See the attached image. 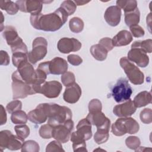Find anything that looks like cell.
Here are the masks:
<instances>
[{
    "label": "cell",
    "mask_w": 152,
    "mask_h": 152,
    "mask_svg": "<svg viewBox=\"0 0 152 152\" xmlns=\"http://www.w3.org/2000/svg\"><path fill=\"white\" fill-rule=\"evenodd\" d=\"M1 31H2L3 29L4 28V27L3 26V22H4V15L2 12H1Z\"/></svg>",
    "instance_id": "obj_51"
},
{
    "label": "cell",
    "mask_w": 152,
    "mask_h": 152,
    "mask_svg": "<svg viewBox=\"0 0 152 152\" xmlns=\"http://www.w3.org/2000/svg\"><path fill=\"white\" fill-rule=\"evenodd\" d=\"M48 42L43 37L35 38L32 43V50L28 53V60L31 64H35L43 59L47 54Z\"/></svg>",
    "instance_id": "obj_6"
},
{
    "label": "cell",
    "mask_w": 152,
    "mask_h": 152,
    "mask_svg": "<svg viewBox=\"0 0 152 152\" xmlns=\"http://www.w3.org/2000/svg\"><path fill=\"white\" fill-rule=\"evenodd\" d=\"M15 3L17 4L20 11L30 13L31 15L40 14L43 7V2L40 1L20 0L17 1Z\"/></svg>",
    "instance_id": "obj_12"
},
{
    "label": "cell",
    "mask_w": 152,
    "mask_h": 152,
    "mask_svg": "<svg viewBox=\"0 0 152 152\" xmlns=\"http://www.w3.org/2000/svg\"><path fill=\"white\" fill-rule=\"evenodd\" d=\"M76 128L77 131L75 132L77 134L84 140L87 141L91 138V124L86 118L82 119L78 122Z\"/></svg>",
    "instance_id": "obj_22"
},
{
    "label": "cell",
    "mask_w": 152,
    "mask_h": 152,
    "mask_svg": "<svg viewBox=\"0 0 152 152\" xmlns=\"http://www.w3.org/2000/svg\"><path fill=\"white\" fill-rule=\"evenodd\" d=\"M141 121L145 124H150L152 122V110L150 108H145L140 113Z\"/></svg>",
    "instance_id": "obj_41"
},
{
    "label": "cell",
    "mask_w": 152,
    "mask_h": 152,
    "mask_svg": "<svg viewBox=\"0 0 152 152\" xmlns=\"http://www.w3.org/2000/svg\"><path fill=\"white\" fill-rule=\"evenodd\" d=\"M74 122L72 119L66 121L62 124L53 127L52 138L61 143H65L70 140L71 132L74 129Z\"/></svg>",
    "instance_id": "obj_9"
},
{
    "label": "cell",
    "mask_w": 152,
    "mask_h": 152,
    "mask_svg": "<svg viewBox=\"0 0 152 152\" xmlns=\"http://www.w3.org/2000/svg\"><path fill=\"white\" fill-rule=\"evenodd\" d=\"M46 103L48 116V124L53 127L62 124L72 119V111L69 107L54 103Z\"/></svg>",
    "instance_id": "obj_2"
},
{
    "label": "cell",
    "mask_w": 152,
    "mask_h": 152,
    "mask_svg": "<svg viewBox=\"0 0 152 152\" xmlns=\"http://www.w3.org/2000/svg\"><path fill=\"white\" fill-rule=\"evenodd\" d=\"M132 93V89L128 81L125 78L118 80L112 89V96L117 103H121L129 100Z\"/></svg>",
    "instance_id": "obj_7"
},
{
    "label": "cell",
    "mask_w": 152,
    "mask_h": 152,
    "mask_svg": "<svg viewBox=\"0 0 152 152\" xmlns=\"http://www.w3.org/2000/svg\"><path fill=\"white\" fill-rule=\"evenodd\" d=\"M62 89V86L58 81H45L40 87L39 93L49 99L58 97Z\"/></svg>",
    "instance_id": "obj_10"
},
{
    "label": "cell",
    "mask_w": 152,
    "mask_h": 152,
    "mask_svg": "<svg viewBox=\"0 0 152 152\" xmlns=\"http://www.w3.org/2000/svg\"><path fill=\"white\" fill-rule=\"evenodd\" d=\"M124 14L125 23L127 26L130 27L139 23L140 19V12L138 8L132 11L124 12Z\"/></svg>",
    "instance_id": "obj_27"
},
{
    "label": "cell",
    "mask_w": 152,
    "mask_h": 152,
    "mask_svg": "<svg viewBox=\"0 0 152 152\" xmlns=\"http://www.w3.org/2000/svg\"><path fill=\"white\" fill-rule=\"evenodd\" d=\"M14 130L19 137L26 139L30 135V128L26 124H18L14 127Z\"/></svg>",
    "instance_id": "obj_36"
},
{
    "label": "cell",
    "mask_w": 152,
    "mask_h": 152,
    "mask_svg": "<svg viewBox=\"0 0 152 152\" xmlns=\"http://www.w3.org/2000/svg\"><path fill=\"white\" fill-rule=\"evenodd\" d=\"M102 104L101 102L97 99H94L90 101L88 103L89 112L102 111Z\"/></svg>",
    "instance_id": "obj_44"
},
{
    "label": "cell",
    "mask_w": 152,
    "mask_h": 152,
    "mask_svg": "<svg viewBox=\"0 0 152 152\" xmlns=\"http://www.w3.org/2000/svg\"><path fill=\"white\" fill-rule=\"evenodd\" d=\"M126 145L130 149L135 150L141 144V141L138 137L129 136L125 140Z\"/></svg>",
    "instance_id": "obj_40"
},
{
    "label": "cell",
    "mask_w": 152,
    "mask_h": 152,
    "mask_svg": "<svg viewBox=\"0 0 152 152\" xmlns=\"http://www.w3.org/2000/svg\"><path fill=\"white\" fill-rule=\"evenodd\" d=\"M127 58L142 68L147 66L149 64L148 56L145 52L138 48H131L128 53Z\"/></svg>",
    "instance_id": "obj_15"
},
{
    "label": "cell",
    "mask_w": 152,
    "mask_h": 152,
    "mask_svg": "<svg viewBox=\"0 0 152 152\" xmlns=\"http://www.w3.org/2000/svg\"><path fill=\"white\" fill-rule=\"evenodd\" d=\"M0 8L10 15H15L19 10L17 4L11 1H0Z\"/></svg>",
    "instance_id": "obj_28"
},
{
    "label": "cell",
    "mask_w": 152,
    "mask_h": 152,
    "mask_svg": "<svg viewBox=\"0 0 152 152\" xmlns=\"http://www.w3.org/2000/svg\"><path fill=\"white\" fill-rule=\"evenodd\" d=\"M27 55L28 54L23 52H15L12 53V61L14 66L18 68L23 63L28 61Z\"/></svg>",
    "instance_id": "obj_33"
},
{
    "label": "cell",
    "mask_w": 152,
    "mask_h": 152,
    "mask_svg": "<svg viewBox=\"0 0 152 152\" xmlns=\"http://www.w3.org/2000/svg\"><path fill=\"white\" fill-rule=\"evenodd\" d=\"M137 110L132 100L130 99L125 103L116 105L113 109V113L119 118H125L131 116Z\"/></svg>",
    "instance_id": "obj_17"
},
{
    "label": "cell",
    "mask_w": 152,
    "mask_h": 152,
    "mask_svg": "<svg viewBox=\"0 0 152 152\" xmlns=\"http://www.w3.org/2000/svg\"><path fill=\"white\" fill-rule=\"evenodd\" d=\"M28 119V115L23 110H19L11 113V120L14 124H25Z\"/></svg>",
    "instance_id": "obj_30"
},
{
    "label": "cell",
    "mask_w": 152,
    "mask_h": 152,
    "mask_svg": "<svg viewBox=\"0 0 152 152\" xmlns=\"http://www.w3.org/2000/svg\"><path fill=\"white\" fill-rule=\"evenodd\" d=\"M81 43L75 38L63 37L61 39L57 44L58 50L64 54L71 52L78 51L81 48Z\"/></svg>",
    "instance_id": "obj_13"
},
{
    "label": "cell",
    "mask_w": 152,
    "mask_h": 152,
    "mask_svg": "<svg viewBox=\"0 0 152 152\" xmlns=\"http://www.w3.org/2000/svg\"><path fill=\"white\" fill-rule=\"evenodd\" d=\"M121 9L117 5L109 7L105 11L104 18L106 23L112 27L118 26L121 18Z\"/></svg>",
    "instance_id": "obj_19"
},
{
    "label": "cell",
    "mask_w": 152,
    "mask_h": 152,
    "mask_svg": "<svg viewBox=\"0 0 152 152\" xmlns=\"http://www.w3.org/2000/svg\"><path fill=\"white\" fill-rule=\"evenodd\" d=\"M20 77L25 82L32 84L34 86V83L36 80V70L32 64L28 61L23 63L20 65L16 70Z\"/></svg>",
    "instance_id": "obj_14"
},
{
    "label": "cell",
    "mask_w": 152,
    "mask_h": 152,
    "mask_svg": "<svg viewBox=\"0 0 152 152\" xmlns=\"http://www.w3.org/2000/svg\"><path fill=\"white\" fill-rule=\"evenodd\" d=\"M24 140L18 135H15L9 130H3L0 132L1 151L8 148L15 151L21 148Z\"/></svg>",
    "instance_id": "obj_8"
},
{
    "label": "cell",
    "mask_w": 152,
    "mask_h": 152,
    "mask_svg": "<svg viewBox=\"0 0 152 152\" xmlns=\"http://www.w3.org/2000/svg\"><path fill=\"white\" fill-rule=\"evenodd\" d=\"M133 40L131 33L126 30H122L119 31L112 39L113 46L120 47L129 45Z\"/></svg>",
    "instance_id": "obj_23"
},
{
    "label": "cell",
    "mask_w": 152,
    "mask_h": 152,
    "mask_svg": "<svg viewBox=\"0 0 152 152\" xmlns=\"http://www.w3.org/2000/svg\"><path fill=\"white\" fill-rule=\"evenodd\" d=\"M2 36L11 48L17 46L23 42L22 39L19 37L15 28L12 26H6L4 27Z\"/></svg>",
    "instance_id": "obj_18"
},
{
    "label": "cell",
    "mask_w": 152,
    "mask_h": 152,
    "mask_svg": "<svg viewBox=\"0 0 152 152\" xmlns=\"http://www.w3.org/2000/svg\"><path fill=\"white\" fill-rule=\"evenodd\" d=\"M151 92L143 91L139 93L134 97L133 102L136 107H141L151 103Z\"/></svg>",
    "instance_id": "obj_24"
},
{
    "label": "cell",
    "mask_w": 152,
    "mask_h": 152,
    "mask_svg": "<svg viewBox=\"0 0 152 152\" xmlns=\"http://www.w3.org/2000/svg\"><path fill=\"white\" fill-rule=\"evenodd\" d=\"M61 80L63 85L65 87H68L73 84L75 83V75L73 72L71 71H66L62 74Z\"/></svg>",
    "instance_id": "obj_39"
},
{
    "label": "cell",
    "mask_w": 152,
    "mask_h": 152,
    "mask_svg": "<svg viewBox=\"0 0 152 152\" xmlns=\"http://www.w3.org/2000/svg\"><path fill=\"white\" fill-rule=\"evenodd\" d=\"M116 5L121 9H123L124 12L132 11L138 8L137 2L135 0H118Z\"/></svg>",
    "instance_id": "obj_31"
},
{
    "label": "cell",
    "mask_w": 152,
    "mask_h": 152,
    "mask_svg": "<svg viewBox=\"0 0 152 152\" xmlns=\"http://www.w3.org/2000/svg\"><path fill=\"white\" fill-rule=\"evenodd\" d=\"M53 127L47 124L40 126L39 130L40 136L44 139H50L52 138V131Z\"/></svg>",
    "instance_id": "obj_37"
},
{
    "label": "cell",
    "mask_w": 152,
    "mask_h": 152,
    "mask_svg": "<svg viewBox=\"0 0 152 152\" xmlns=\"http://www.w3.org/2000/svg\"><path fill=\"white\" fill-rule=\"evenodd\" d=\"M0 64L1 65H4L7 66L10 64V56L8 55V53L3 50H1L0 51Z\"/></svg>",
    "instance_id": "obj_48"
},
{
    "label": "cell",
    "mask_w": 152,
    "mask_h": 152,
    "mask_svg": "<svg viewBox=\"0 0 152 152\" xmlns=\"http://www.w3.org/2000/svg\"><path fill=\"white\" fill-rule=\"evenodd\" d=\"M131 48H138L146 53H151L152 52V40L149 39L145 40L135 41L131 45Z\"/></svg>",
    "instance_id": "obj_32"
},
{
    "label": "cell",
    "mask_w": 152,
    "mask_h": 152,
    "mask_svg": "<svg viewBox=\"0 0 152 152\" xmlns=\"http://www.w3.org/2000/svg\"><path fill=\"white\" fill-rule=\"evenodd\" d=\"M81 88L80 86L74 83L73 84L66 87L63 94V98L65 102L70 104L77 103L81 96Z\"/></svg>",
    "instance_id": "obj_20"
},
{
    "label": "cell",
    "mask_w": 152,
    "mask_h": 152,
    "mask_svg": "<svg viewBox=\"0 0 152 152\" xmlns=\"http://www.w3.org/2000/svg\"><path fill=\"white\" fill-rule=\"evenodd\" d=\"M131 34L135 37H141L144 36V30L138 24L129 27Z\"/></svg>",
    "instance_id": "obj_45"
},
{
    "label": "cell",
    "mask_w": 152,
    "mask_h": 152,
    "mask_svg": "<svg viewBox=\"0 0 152 152\" xmlns=\"http://www.w3.org/2000/svg\"><path fill=\"white\" fill-rule=\"evenodd\" d=\"M84 22L79 17H75L70 19L69 21V27L70 30L74 33L81 32L84 28Z\"/></svg>",
    "instance_id": "obj_29"
},
{
    "label": "cell",
    "mask_w": 152,
    "mask_h": 152,
    "mask_svg": "<svg viewBox=\"0 0 152 152\" xmlns=\"http://www.w3.org/2000/svg\"><path fill=\"white\" fill-rule=\"evenodd\" d=\"M119 64L132 84L141 85L144 83V75L143 72L126 57L121 58Z\"/></svg>",
    "instance_id": "obj_5"
},
{
    "label": "cell",
    "mask_w": 152,
    "mask_h": 152,
    "mask_svg": "<svg viewBox=\"0 0 152 152\" xmlns=\"http://www.w3.org/2000/svg\"><path fill=\"white\" fill-rule=\"evenodd\" d=\"M90 51L93 58L99 61H104L107 58L108 52L106 49L99 43L91 46Z\"/></svg>",
    "instance_id": "obj_26"
},
{
    "label": "cell",
    "mask_w": 152,
    "mask_h": 152,
    "mask_svg": "<svg viewBox=\"0 0 152 152\" xmlns=\"http://www.w3.org/2000/svg\"><path fill=\"white\" fill-rule=\"evenodd\" d=\"M76 5H83L87 3H88L90 1H74Z\"/></svg>",
    "instance_id": "obj_50"
},
{
    "label": "cell",
    "mask_w": 152,
    "mask_h": 152,
    "mask_svg": "<svg viewBox=\"0 0 152 152\" xmlns=\"http://www.w3.org/2000/svg\"><path fill=\"white\" fill-rule=\"evenodd\" d=\"M28 119L36 124H41L45 122L48 118L46 103L39 104L34 110L27 114Z\"/></svg>",
    "instance_id": "obj_16"
},
{
    "label": "cell",
    "mask_w": 152,
    "mask_h": 152,
    "mask_svg": "<svg viewBox=\"0 0 152 152\" xmlns=\"http://www.w3.org/2000/svg\"><path fill=\"white\" fill-rule=\"evenodd\" d=\"M60 7L62 8L68 14V16L73 14L77 9V5L73 1L66 0L63 1Z\"/></svg>",
    "instance_id": "obj_38"
},
{
    "label": "cell",
    "mask_w": 152,
    "mask_h": 152,
    "mask_svg": "<svg viewBox=\"0 0 152 152\" xmlns=\"http://www.w3.org/2000/svg\"><path fill=\"white\" fill-rule=\"evenodd\" d=\"M21 149L22 152H39L40 147L36 141L27 140L24 142Z\"/></svg>",
    "instance_id": "obj_35"
},
{
    "label": "cell",
    "mask_w": 152,
    "mask_h": 152,
    "mask_svg": "<svg viewBox=\"0 0 152 152\" xmlns=\"http://www.w3.org/2000/svg\"><path fill=\"white\" fill-rule=\"evenodd\" d=\"M46 152H53V151H65L63 149L61 142L56 140L50 142L46 146Z\"/></svg>",
    "instance_id": "obj_43"
},
{
    "label": "cell",
    "mask_w": 152,
    "mask_h": 152,
    "mask_svg": "<svg viewBox=\"0 0 152 152\" xmlns=\"http://www.w3.org/2000/svg\"><path fill=\"white\" fill-rule=\"evenodd\" d=\"M139 129V124L131 117L119 118L112 125L111 127L112 134L119 137L126 134H136Z\"/></svg>",
    "instance_id": "obj_3"
},
{
    "label": "cell",
    "mask_w": 152,
    "mask_h": 152,
    "mask_svg": "<svg viewBox=\"0 0 152 152\" xmlns=\"http://www.w3.org/2000/svg\"><path fill=\"white\" fill-rule=\"evenodd\" d=\"M22 108V102L18 100H14L7 104L6 109L9 113L21 110Z\"/></svg>",
    "instance_id": "obj_42"
},
{
    "label": "cell",
    "mask_w": 152,
    "mask_h": 152,
    "mask_svg": "<svg viewBox=\"0 0 152 152\" xmlns=\"http://www.w3.org/2000/svg\"><path fill=\"white\" fill-rule=\"evenodd\" d=\"M99 44L102 46L104 49H106L107 50V52L112 50L114 48L112 43V39L109 37L102 38L99 40Z\"/></svg>",
    "instance_id": "obj_46"
},
{
    "label": "cell",
    "mask_w": 152,
    "mask_h": 152,
    "mask_svg": "<svg viewBox=\"0 0 152 152\" xmlns=\"http://www.w3.org/2000/svg\"><path fill=\"white\" fill-rule=\"evenodd\" d=\"M7 121V116L6 110L4 107L1 104V111H0V125H3L6 124Z\"/></svg>",
    "instance_id": "obj_49"
},
{
    "label": "cell",
    "mask_w": 152,
    "mask_h": 152,
    "mask_svg": "<svg viewBox=\"0 0 152 152\" xmlns=\"http://www.w3.org/2000/svg\"><path fill=\"white\" fill-rule=\"evenodd\" d=\"M68 62L74 66L80 65L83 62V59L78 55L71 54L67 56Z\"/></svg>",
    "instance_id": "obj_47"
},
{
    "label": "cell",
    "mask_w": 152,
    "mask_h": 152,
    "mask_svg": "<svg viewBox=\"0 0 152 152\" xmlns=\"http://www.w3.org/2000/svg\"><path fill=\"white\" fill-rule=\"evenodd\" d=\"M12 99H24L28 95L36 94L34 87L32 84L23 81L18 74L17 71H14L11 77Z\"/></svg>",
    "instance_id": "obj_4"
},
{
    "label": "cell",
    "mask_w": 152,
    "mask_h": 152,
    "mask_svg": "<svg viewBox=\"0 0 152 152\" xmlns=\"http://www.w3.org/2000/svg\"><path fill=\"white\" fill-rule=\"evenodd\" d=\"M109 131L107 130L97 129V131L94 135V141L98 144H101L106 142L108 140L109 137Z\"/></svg>",
    "instance_id": "obj_34"
},
{
    "label": "cell",
    "mask_w": 152,
    "mask_h": 152,
    "mask_svg": "<svg viewBox=\"0 0 152 152\" xmlns=\"http://www.w3.org/2000/svg\"><path fill=\"white\" fill-rule=\"evenodd\" d=\"M70 140L72 142L74 151H87L86 140L78 136L75 131L71 133Z\"/></svg>",
    "instance_id": "obj_25"
},
{
    "label": "cell",
    "mask_w": 152,
    "mask_h": 152,
    "mask_svg": "<svg viewBox=\"0 0 152 152\" xmlns=\"http://www.w3.org/2000/svg\"><path fill=\"white\" fill-rule=\"evenodd\" d=\"M68 14L61 7L49 14L30 15L31 25L36 30L55 31L59 30L66 22Z\"/></svg>",
    "instance_id": "obj_1"
},
{
    "label": "cell",
    "mask_w": 152,
    "mask_h": 152,
    "mask_svg": "<svg viewBox=\"0 0 152 152\" xmlns=\"http://www.w3.org/2000/svg\"><path fill=\"white\" fill-rule=\"evenodd\" d=\"M68 68L66 61L61 57H55L49 61V70L50 74H63L67 71Z\"/></svg>",
    "instance_id": "obj_21"
},
{
    "label": "cell",
    "mask_w": 152,
    "mask_h": 152,
    "mask_svg": "<svg viewBox=\"0 0 152 152\" xmlns=\"http://www.w3.org/2000/svg\"><path fill=\"white\" fill-rule=\"evenodd\" d=\"M86 118L90 122L91 125L97 127V129L109 131L110 121L102 111L89 112Z\"/></svg>",
    "instance_id": "obj_11"
}]
</instances>
